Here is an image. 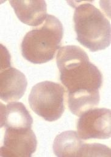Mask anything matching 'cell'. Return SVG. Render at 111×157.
Segmentation results:
<instances>
[{"mask_svg": "<svg viewBox=\"0 0 111 157\" xmlns=\"http://www.w3.org/2000/svg\"><path fill=\"white\" fill-rule=\"evenodd\" d=\"M33 119L25 105L19 102L1 103V127L12 129H29Z\"/></svg>", "mask_w": 111, "mask_h": 157, "instance_id": "9", "label": "cell"}, {"mask_svg": "<svg viewBox=\"0 0 111 157\" xmlns=\"http://www.w3.org/2000/svg\"><path fill=\"white\" fill-rule=\"evenodd\" d=\"M110 110L106 108H92L83 112L79 116L77 124L79 136L83 140L110 138Z\"/></svg>", "mask_w": 111, "mask_h": 157, "instance_id": "5", "label": "cell"}, {"mask_svg": "<svg viewBox=\"0 0 111 157\" xmlns=\"http://www.w3.org/2000/svg\"><path fill=\"white\" fill-rule=\"evenodd\" d=\"M84 142L75 131H66L58 134L53 143V151L58 157L80 156Z\"/></svg>", "mask_w": 111, "mask_h": 157, "instance_id": "10", "label": "cell"}, {"mask_svg": "<svg viewBox=\"0 0 111 157\" xmlns=\"http://www.w3.org/2000/svg\"><path fill=\"white\" fill-rule=\"evenodd\" d=\"M73 15L77 40L91 52L104 50L110 44V23L90 2L75 5Z\"/></svg>", "mask_w": 111, "mask_h": 157, "instance_id": "3", "label": "cell"}, {"mask_svg": "<svg viewBox=\"0 0 111 157\" xmlns=\"http://www.w3.org/2000/svg\"><path fill=\"white\" fill-rule=\"evenodd\" d=\"M37 140L31 128H5L1 156L30 157L37 148Z\"/></svg>", "mask_w": 111, "mask_h": 157, "instance_id": "7", "label": "cell"}, {"mask_svg": "<svg viewBox=\"0 0 111 157\" xmlns=\"http://www.w3.org/2000/svg\"><path fill=\"white\" fill-rule=\"evenodd\" d=\"M56 63L60 80L66 88L71 113L80 116L98 105L102 75L87 53L77 45L63 46L59 49Z\"/></svg>", "mask_w": 111, "mask_h": 157, "instance_id": "1", "label": "cell"}, {"mask_svg": "<svg viewBox=\"0 0 111 157\" xmlns=\"http://www.w3.org/2000/svg\"><path fill=\"white\" fill-rule=\"evenodd\" d=\"M0 98L4 102L19 100L24 94L27 82L24 74L10 66V56L5 48L1 50Z\"/></svg>", "mask_w": 111, "mask_h": 157, "instance_id": "6", "label": "cell"}, {"mask_svg": "<svg viewBox=\"0 0 111 157\" xmlns=\"http://www.w3.org/2000/svg\"><path fill=\"white\" fill-rule=\"evenodd\" d=\"M110 156V149L100 144H84L81 151V156Z\"/></svg>", "mask_w": 111, "mask_h": 157, "instance_id": "11", "label": "cell"}, {"mask_svg": "<svg viewBox=\"0 0 111 157\" xmlns=\"http://www.w3.org/2000/svg\"><path fill=\"white\" fill-rule=\"evenodd\" d=\"M63 35L60 21L55 16L47 14L43 23L24 36L21 44L22 56L34 64H42L52 59L60 48Z\"/></svg>", "mask_w": 111, "mask_h": 157, "instance_id": "2", "label": "cell"}, {"mask_svg": "<svg viewBox=\"0 0 111 157\" xmlns=\"http://www.w3.org/2000/svg\"><path fill=\"white\" fill-rule=\"evenodd\" d=\"M18 19L24 24L38 26L47 16L46 3L40 1H9Z\"/></svg>", "mask_w": 111, "mask_h": 157, "instance_id": "8", "label": "cell"}, {"mask_svg": "<svg viewBox=\"0 0 111 157\" xmlns=\"http://www.w3.org/2000/svg\"><path fill=\"white\" fill-rule=\"evenodd\" d=\"M64 88L59 83L43 81L34 85L29 95L32 110L48 121L61 117L64 110Z\"/></svg>", "mask_w": 111, "mask_h": 157, "instance_id": "4", "label": "cell"}]
</instances>
